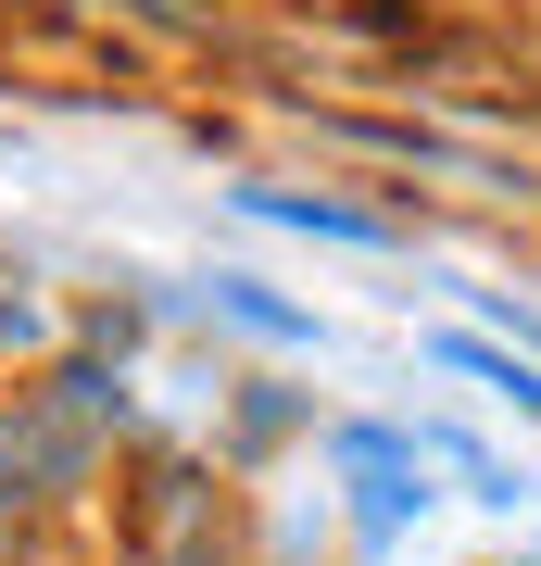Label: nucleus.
<instances>
[{
	"mask_svg": "<svg viewBox=\"0 0 541 566\" xmlns=\"http://www.w3.org/2000/svg\"><path fill=\"white\" fill-rule=\"evenodd\" d=\"M416 453H428V465H454V479L479 491V504H517V491H529V479H503V465H491L479 441H466V428H416Z\"/></svg>",
	"mask_w": 541,
	"mask_h": 566,
	"instance_id": "5",
	"label": "nucleus"
},
{
	"mask_svg": "<svg viewBox=\"0 0 541 566\" xmlns=\"http://www.w3.org/2000/svg\"><path fill=\"white\" fill-rule=\"evenodd\" d=\"M201 315H227V327H252V340H290V353H315L327 327L302 315V303H278L264 277H201Z\"/></svg>",
	"mask_w": 541,
	"mask_h": 566,
	"instance_id": "3",
	"label": "nucleus"
},
{
	"mask_svg": "<svg viewBox=\"0 0 541 566\" xmlns=\"http://www.w3.org/2000/svg\"><path fill=\"white\" fill-rule=\"evenodd\" d=\"M0 340H39V315H25V303H0Z\"/></svg>",
	"mask_w": 541,
	"mask_h": 566,
	"instance_id": "8",
	"label": "nucleus"
},
{
	"mask_svg": "<svg viewBox=\"0 0 541 566\" xmlns=\"http://www.w3.org/2000/svg\"><path fill=\"white\" fill-rule=\"evenodd\" d=\"M51 390H63V403H76L89 428H114V416H126V378H114V365H63Z\"/></svg>",
	"mask_w": 541,
	"mask_h": 566,
	"instance_id": "6",
	"label": "nucleus"
},
{
	"mask_svg": "<svg viewBox=\"0 0 541 566\" xmlns=\"http://www.w3.org/2000/svg\"><path fill=\"white\" fill-rule=\"evenodd\" d=\"M13 491H25V453H13V428H0V516H13Z\"/></svg>",
	"mask_w": 541,
	"mask_h": 566,
	"instance_id": "7",
	"label": "nucleus"
},
{
	"mask_svg": "<svg viewBox=\"0 0 541 566\" xmlns=\"http://www.w3.org/2000/svg\"><path fill=\"white\" fill-rule=\"evenodd\" d=\"M428 353H441L454 378H479L491 403H517V416H541V365H529V353H503V340H479V327H441V340H428Z\"/></svg>",
	"mask_w": 541,
	"mask_h": 566,
	"instance_id": "4",
	"label": "nucleus"
},
{
	"mask_svg": "<svg viewBox=\"0 0 541 566\" xmlns=\"http://www.w3.org/2000/svg\"><path fill=\"white\" fill-rule=\"evenodd\" d=\"M327 453H341V491H353V528H365V554H391L403 528L428 516V453H416V428H378V416H353V428H327Z\"/></svg>",
	"mask_w": 541,
	"mask_h": 566,
	"instance_id": "1",
	"label": "nucleus"
},
{
	"mask_svg": "<svg viewBox=\"0 0 541 566\" xmlns=\"http://www.w3.org/2000/svg\"><path fill=\"white\" fill-rule=\"evenodd\" d=\"M240 214H264V227H302V240H353V252H391V227L365 214V202H327V189H240Z\"/></svg>",
	"mask_w": 541,
	"mask_h": 566,
	"instance_id": "2",
	"label": "nucleus"
}]
</instances>
